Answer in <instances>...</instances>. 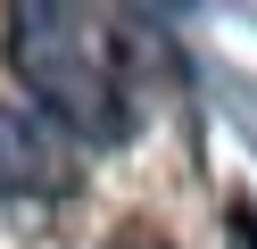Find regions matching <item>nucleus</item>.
<instances>
[{"label": "nucleus", "instance_id": "obj_1", "mask_svg": "<svg viewBox=\"0 0 257 249\" xmlns=\"http://www.w3.org/2000/svg\"><path fill=\"white\" fill-rule=\"evenodd\" d=\"M9 66L34 92V108L58 133L108 149L141 133V42L124 17H91V9H9Z\"/></svg>", "mask_w": 257, "mask_h": 249}, {"label": "nucleus", "instance_id": "obj_2", "mask_svg": "<svg viewBox=\"0 0 257 249\" xmlns=\"http://www.w3.org/2000/svg\"><path fill=\"white\" fill-rule=\"evenodd\" d=\"M58 191H75V133H58L25 100H0V208Z\"/></svg>", "mask_w": 257, "mask_h": 249}, {"label": "nucleus", "instance_id": "obj_3", "mask_svg": "<svg viewBox=\"0 0 257 249\" xmlns=\"http://www.w3.org/2000/svg\"><path fill=\"white\" fill-rule=\"evenodd\" d=\"M108 249H174V241H166L158 224H116V241H108Z\"/></svg>", "mask_w": 257, "mask_h": 249}]
</instances>
